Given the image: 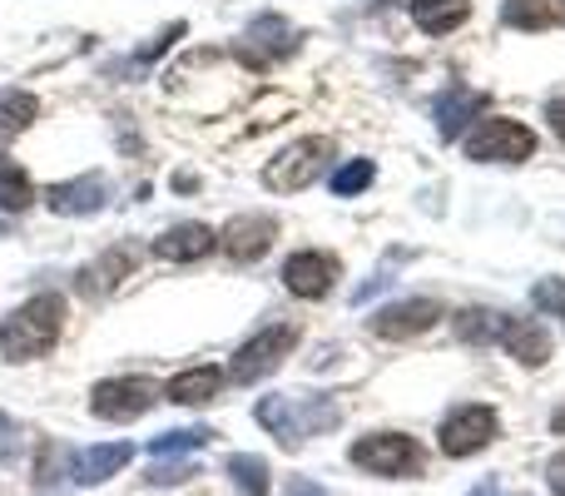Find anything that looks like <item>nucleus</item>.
Listing matches in <instances>:
<instances>
[{
	"instance_id": "obj_20",
	"label": "nucleus",
	"mask_w": 565,
	"mask_h": 496,
	"mask_svg": "<svg viewBox=\"0 0 565 496\" xmlns=\"http://www.w3.org/2000/svg\"><path fill=\"white\" fill-rule=\"evenodd\" d=\"M228 372H218L214 362H199V368H184L179 378H169V402H179V408H204V402H214L218 392H224Z\"/></svg>"
},
{
	"instance_id": "obj_2",
	"label": "nucleus",
	"mask_w": 565,
	"mask_h": 496,
	"mask_svg": "<svg viewBox=\"0 0 565 496\" xmlns=\"http://www.w3.org/2000/svg\"><path fill=\"white\" fill-rule=\"evenodd\" d=\"M65 333V298L60 293H35L20 308L0 318V358L6 362H35Z\"/></svg>"
},
{
	"instance_id": "obj_5",
	"label": "nucleus",
	"mask_w": 565,
	"mask_h": 496,
	"mask_svg": "<svg viewBox=\"0 0 565 496\" xmlns=\"http://www.w3.org/2000/svg\"><path fill=\"white\" fill-rule=\"evenodd\" d=\"M332 159H338V139L308 135V139H298V145L278 149V155L268 159L264 165V189H274V194H298V189H308L312 179L332 165Z\"/></svg>"
},
{
	"instance_id": "obj_4",
	"label": "nucleus",
	"mask_w": 565,
	"mask_h": 496,
	"mask_svg": "<svg viewBox=\"0 0 565 496\" xmlns=\"http://www.w3.org/2000/svg\"><path fill=\"white\" fill-rule=\"evenodd\" d=\"M461 149H467L471 165H526L536 155V129L507 115H481Z\"/></svg>"
},
{
	"instance_id": "obj_7",
	"label": "nucleus",
	"mask_w": 565,
	"mask_h": 496,
	"mask_svg": "<svg viewBox=\"0 0 565 496\" xmlns=\"http://www.w3.org/2000/svg\"><path fill=\"white\" fill-rule=\"evenodd\" d=\"M501 432V418L497 408H487V402H461L457 412H447V422H441L437 442L447 457H477V452H487L491 442H497Z\"/></svg>"
},
{
	"instance_id": "obj_21",
	"label": "nucleus",
	"mask_w": 565,
	"mask_h": 496,
	"mask_svg": "<svg viewBox=\"0 0 565 496\" xmlns=\"http://www.w3.org/2000/svg\"><path fill=\"white\" fill-rule=\"evenodd\" d=\"M407 6L417 30H427V35H451L457 25L471 20V0H407Z\"/></svg>"
},
{
	"instance_id": "obj_19",
	"label": "nucleus",
	"mask_w": 565,
	"mask_h": 496,
	"mask_svg": "<svg viewBox=\"0 0 565 496\" xmlns=\"http://www.w3.org/2000/svg\"><path fill=\"white\" fill-rule=\"evenodd\" d=\"M30 477H35V496H60L65 492V477L75 482V452H70L65 442H55V437H40Z\"/></svg>"
},
{
	"instance_id": "obj_9",
	"label": "nucleus",
	"mask_w": 565,
	"mask_h": 496,
	"mask_svg": "<svg viewBox=\"0 0 565 496\" xmlns=\"http://www.w3.org/2000/svg\"><path fill=\"white\" fill-rule=\"evenodd\" d=\"M154 402H159L154 378H105L89 392V412L105 422H135V418H145Z\"/></svg>"
},
{
	"instance_id": "obj_18",
	"label": "nucleus",
	"mask_w": 565,
	"mask_h": 496,
	"mask_svg": "<svg viewBox=\"0 0 565 496\" xmlns=\"http://www.w3.org/2000/svg\"><path fill=\"white\" fill-rule=\"evenodd\" d=\"M214 249H218V234L209 224H199V219L164 229V234L154 239V253L164 263H194V258H204V253H214Z\"/></svg>"
},
{
	"instance_id": "obj_34",
	"label": "nucleus",
	"mask_w": 565,
	"mask_h": 496,
	"mask_svg": "<svg viewBox=\"0 0 565 496\" xmlns=\"http://www.w3.org/2000/svg\"><path fill=\"white\" fill-rule=\"evenodd\" d=\"M288 496H328V492H322L312 477H292V482H288Z\"/></svg>"
},
{
	"instance_id": "obj_22",
	"label": "nucleus",
	"mask_w": 565,
	"mask_h": 496,
	"mask_svg": "<svg viewBox=\"0 0 565 496\" xmlns=\"http://www.w3.org/2000/svg\"><path fill=\"white\" fill-rule=\"evenodd\" d=\"M565 20V0H507L501 6V25L511 30H551Z\"/></svg>"
},
{
	"instance_id": "obj_37",
	"label": "nucleus",
	"mask_w": 565,
	"mask_h": 496,
	"mask_svg": "<svg viewBox=\"0 0 565 496\" xmlns=\"http://www.w3.org/2000/svg\"><path fill=\"white\" fill-rule=\"evenodd\" d=\"M367 6H387V0H367Z\"/></svg>"
},
{
	"instance_id": "obj_16",
	"label": "nucleus",
	"mask_w": 565,
	"mask_h": 496,
	"mask_svg": "<svg viewBox=\"0 0 565 496\" xmlns=\"http://www.w3.org/2000/svg\"><path fill=\"white\" fill-rule=\"evenodd\" d=\"M491 99L481 95V89H467V85H451L437 95V105H431V119H437V135L441 139H457L461 129L471 125V119H481V109H487Z\"/></svg>"
},
{
	"instance_id": "obj_13",
	"label": "nucleus",
	"mask_w": 565,
	"mask_h": 496,
	"mask_svg": "<svg viewBox=\"0 0 565 496\" xmlns=\"http://www.w3.org/2000/svg\"><path fill=\"white\" fill-rule=\"evenodd\" d=\"M45 204H50V214H60V219L99 214V209L109 204V179L105 175H75V179H65V184H50Z\"/></svg>"
},
{
	"instance_id": "obj_3",
	"label": "nucleus",
	"mask_w": 565,
	"mask_h": 496,
	"mask_svg": "<svg viewBox=\"0 0 565 496\" xmlns=\"http://www.w3.org/2000/svg\"><path fill=\"white\" fill-rule=\"evenodd\" d=\"M348 462L358 472H372V477H387V482H407L427 472V452L407 432H367V437L352 442Z\"/></svg>"
},
{
	"instance_id": "obj_33",
	"label": "nucleus",
	"mask_w": 565,
	"mask_h": 496,
	"mask_svg": "<svg viewBox=\"0 0 565 496\" xmlns=\"http://www.w3.org/2000/svg\"><path fill=\"white\" fill-rule=\"evenodd\" d=\"M546 487L556 496H565V452H556V457L546 462Z\"/></svg>"
},
{
	"instance_id": "obj_26",
	"label": "nucleus",
	"mask_w": 565,
	"mask_h": 496,
	"mask_svg": "<svg viewBox=\"0 0 565 496\" xmlns=\"http://www.w3.org/2000/svg\"><path fill=\"white\" fill-rule=\"evenodd\" d=\"M218 432L214 428H179V432H159V437H149V457H189V452H199V447H209Z\"/></svg>"
},
{
	"instance_id": "obj_30",
	"label": "nucleus",
	"mask_w": 565,
	"mask_h": 496,
	"mask_svg": "<svg viewBox=\"0 0 565 496\" xmlns=\"http://www.w3.org/2000/svg\"><path fill=\"white\" fill-rule=\"evenodd\" d=\"M457 338L461 342H497V313H487V308L457 313Z\"/></svg>"
},
{
	"instance_id": "obj_10",
	"label": "nucleus",
	"mask_w": 565,
	"mask_h": 496,
	"mask_svg": "<svg viewBox=\"0 0 565 496\" xmlns=\"http://www.w3.org/2000/svg\"><path fill=\"white\" fill-rule=\"evenodd\" d=\"M441 303L437 298H402V303H387V308H377L367 318V333L382 342H402V338H417V333L437 328L441 323Z\"/></svg>"
},
{
	"instance_id": "obj_1",
	"label": "nucleus",
	"mask_w": 565,
	"mask_h": 496,
	"mask_svg": "<svg viewBox=\"0 0 565 496\" xmlns=\"http://www.w3.org/2000/svg\"><path fill=\"white\" fill-rule=\"evenodd\" d=\"M258 428H268L278 437V447H302L308 437H322L342 422V402L328 392H308V398H292V392H274V398L254 402Z\"/></svg>"
},
{
	"instance_id": "obj_8",
	"label": "nucleus",
	"mask_w": 565,
	"mask_h": 496,
	"mask_svg": "<svg viewBox=\"0 0 565 496\" xmlns=\"http://www.w3.org/2000/svg\"><path fill=\"white\" fill-rule=\"evenodd\" d=\"M298 45H302V30L292 25V20H282V15H258L254 25L238 35V45H234V55L244 60L248 70H268V65H278V60H288V55H298Z\"/></svg>"
},
{
	"instance_id": "obj_12",
	"label": "nucleus",
	"mask_w": 565,
	"mask_h": 496,
	"mask_svg": "<svg viewBox=\"0 0 565 496\" xmlns=\"http://www.w3.org/2000/svg\"><path fill=\"white\" fill-rule=\"evenodd\" d=\"M497 342L521 362V368H546L551 362V333L536 318H516V313H497Z\"/></svg>"
},
{
	"instance_id": "obj_25",
	"label": "nucleus",
	"mask_w": 565,
	"mask_h": 496,
	"mask_svg": "<svg viewBox=\"0 0 565 496\" xmlns=\"http://www.w3.org/2000/svg\"><path fill=\"white\" fill-rule=\"evenodd\" d=\"M35 115H40V99L30 89H0V145L35 125Z\"/></svg>"
},
{
	"instance_id": "obj_27",
	"label": "nucleus",
	"mask_w": 565,
	"mask_h": 496,
	"mask_svg": "<svg viewBox=\"0 0 565 496\" xmlns=\"http://www.w3.org/2000/svg\"><path fill=\"white\" fill-rule=\"evenodd\" d=\"M372 179H377L372 159H348V165L332 169V199H358L362 189H372Z\"/></svg>"
},
{
	"instance_id": "obj_17",
	"label": "nucleus",
	"mask_w": 565,
	"mask_h": 496,
	"mask_svg": "<svg viewBox=\"0 0 565 496\" xmlns=\"http://www.w3.org/2000/svg\"><path fill=\"white\" fill-rule=\"evenodd\" d=\"M135 442H105V447H85L75 452V487H99V482L119 477L135 462Z\"/></svg>"
},
{
	"instance_id": "obj_15",
	"label": "nucleus",
	"mask_w": 565,
	"mask_h": 496,
	"mask_svg": "<svg viewBox=\"0 0 565 496\" xmlns=\"http://www.w3.org/2000/svg\"><path fill=\"white\" fill-rule=\"evenodd\" d=\"M135 268H139V249L135 244H109L95 263L79 268L75 288L85 293V298H105V293H115L125 278H135Z\"/></svg>"
},
{
	"instance_id": "obj_35",
	"label": "nucleus",
	"mask_w": 565,
	"mask_h": 496,
	"mask_svg": "<svg viewBox=\"0 0 565 496\" xmlns=\"http://www.w3.org/2000/svg\"><path fill=\"white\" fill-rule=\"evenodd\" d=\"M546 119H551V129L565 139V99H551V109H546Z\"/></svg>"
},
{
	"instance_id": "obj_24",
	"label": "nucleus",
	"mask_w": 565,
	"mask_h": 496,
	"mask_svg": "<svg viewBox=\"0 0 565 496\" xmlns=\"http://www.w3.org/2000/svg\"><path fill=\"white\" fill-rule=\"evenodd\" d=\"M30 204H35V184H30V175L20 169V159L0 155V214H25Z\"/></svg>"
},
{
	"instance_id": "obj_36",
	"label": "nucleus",
	"mask_w": 565,
	"mask_h": 496,
	"mask_svg": "<svg viewBox=\"0 0 565 496\" xmlns=\"http://www.w3.org/2000/svg\"><path fill=\"white\" fill-rule=\"evenodd\" d=\"M467 496H507V492H501L497 482H481V487H477V492H467Z\"/></svg>"
},
{
	"instance_id": "obj_6",
	"label": "nucleus",
	"mask_w": 565,
	"mask_h": 496,
	"mask_svg": "<svg viewBox=\"0 0 565 496\" xmlns=\"http://www.w3.org/2000/svg\"><path fill=\"white\" fill-rule=\"evenodd\" d=\"M298 323H268V328H258L254 338L244 342V348L234 352V362H228V382H244V388H254V382L274 378V372L288 362V352L298 348Z\"/></svg>"
},
{
	"instance_id": "obj_29",
	"label": "nucleus",
	"mask_w": 565,
	"mask_h": 496,
	"mask_svg": "<svg viewBox=\"0 0 565 496\" xmlns=\"http://www.w3.org/2000/svg\"><path fill=\"white\" fill-rule=\"evenodd\" d=\"M199 467L184 457H154V467L145 472V487H184V482H194Z\"/></svg>"
},
{
	"instance_id": "obj_14",
	"label": "nucleus",
	"mask_w": 565,
	"mask_h": 496,
	"mask_svg": "<svg viewBox=\"0 0 565 496\" xmlns=\"http://www.w3.org/2000/svg\"><path fill=\"white\" fill-rule=\"evenodd\" d=\"M278 239V224L268 214H238L218 229V249L228 253L234 263H258Z\"/></svg>"
},
{
	"instance_id": "obj_23",
	"label": "nucleus",
	"mask_w": 565,
	"mask_h": 496,
	"mask_svg": "<svg viewBox=\"0 0 565 496\" xmlns=\"http://www.w3.org/2000/svg\"><path fill=\"white\" fill-rule=\"evenodd\" d=\"M224 477L238 487V496H274V467L254 452H234L224 462Z\"/></svg>"
},
{
	"instance_id": "obj_28",
	"label": "nucleus",
	"mask_w": 565,
	"mask_h": 496,
	"mask_svg": "<svg viewBox=\"0 0 565 496\" xmlns=\"http://www.w3.org/2000/svg\"><path fill=\"white\" fill-rule=\"evenodd\" d=\"M184 35H189V25H184V20H174V25H164L154 40H149L145 50H135V55H129L125 65H115V75H125V70H145V65H154V60L164 55V50L174 45V40H184Z\"/></svg>"
},
{
	"instance_id": "obj_32",
	"label": "nucleus",
	"mask_w": 565,
	"mask_h": 496,
	"mask_svg": "<svg viewBox=\"0 0 565 496\" xmlns=\"http://www.w3.org/2000/svg\"><path fill=\"white\" fill-rule=\"evenodd\" d=\"M20 452H25V432H20V422L10 418V412H0V462L15 467Z\"/></svg>"
},
{
	"instance_id": "obj_31",
	"label": "nucleus",
	"mask_w": 565,
	"mask_h": 496,
	"mask_svg": "<svg viewBox=\"0 0 565 496\" xmlns=\"http://www.w3.org/2000/svg\"><path fill=\"white\" fill-rule=\"evenodd\" d=\"M531 303H536V313H546V318H561L565 323V278H536V288H531Z\"/></svg>"
},
{
	"instance_id": "obj_11",
	"label": "nucleus",
	"mask_w": 565,
	"mask_h": 496,
	"mask_svg": "<svg viewBox=\"0 0 565 496\" xmlns=\"http://www.w3.org/2000/svg\"><path fill=\"white\" fill-rule=\"evenodd\" d=\"M338 273H342L338 253H328V249H298L288 263H282V288L298 293V298H322V293L338 283Z\"/></svg>"
}]
</instances>
